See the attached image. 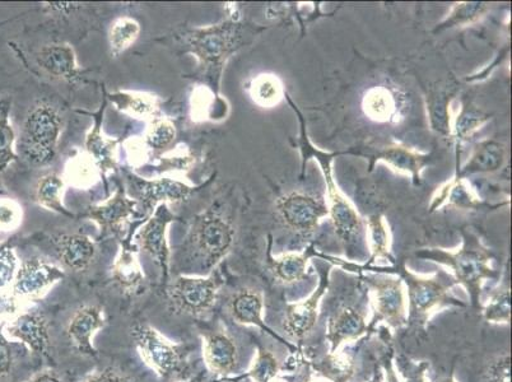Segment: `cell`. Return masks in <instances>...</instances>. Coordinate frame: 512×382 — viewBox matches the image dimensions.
Wrapping results in <instances>:
<instances>
[{"instance_id":"2","label":"cell","mask_w":512,"mask_h":382,"mask_svg":"<svg viewBox=\"0 0 512 382\" xmlns=\"http://www.w3.org/2000/svg\"><path fill=\"white\" fill-rule=\"evenodd\" d=\"M143 361L162 379L183 376L186 371L183 344L172 343L151 325L137 323L130 328Z\"/></svg>"},{"instance_id":"45","label":"cell","mask_w":512,"mask_h":382,"mask_svg":"<svg viewBox=\"0 0 512 382\" xmlns=\"http://www.w3.org/2000/svg\"><path fill=\"white\" fill-rule=\"evenodd\" d=\"M371 230L376 255H384L386 253V234L383 225L379 220H374L371 222Z\"/></svg>"},{"instance_id":"36","label":"cell","mask_w":512,"mask_h":382,"mask_svg":"<svg viewBox=\"0 0 512 382\" xmlns=\"http://www.w3.org/2000/svg\"><path fill=\"white\" fill-rule=\"evenodd\" d=\"M484 382H511V356L509 352L498 354L483 374Z\"/></svg>"},{"instance_id":"29","label":"cell","mask_w":512,"mask_h":382,"mask_svg":"<svg viewBox=\"0 0 512 382\" xmlns=\"http://www.w3.org/2000/svg\"><path fill=\"white\" fill-rule=\"evenodd\" d=\"M394 97L385 88H374L365 97V111L370 118L386 120L394 113Z\"/></svg>"},{"instance_id":"7","label":"cell","mask_w":512,"mask_h":382,"mask_svg":"<svg viewBox=\"0 0 512 382\" xmlns=\"http://www.w3.org/2000/svg\"><path fill=\"white\" fill-rule=\"evenodd\" d=\"M375 319L398 329L408 323V305L402 281L399 279H376L374 284Z\"/></svg>"},{"instance_id":"10","label":"cell","mask_w":512,"mask_h":382,"mask_svg":"<svg viewBox=\"0 0 512 382\" xmlns=\"http://www.w3.org/2000/svg\"><path fill=\"white\" fill-rule=\"evenodd\" d=\"M172 218L174 216H172L164 204V206L157 209L155 216L139 232V242H141L142 250L155 260V263L161 269L162 278L165 281L169 278L170 264V251L169 245H167L166 232Z\"/></svg>"},{"instance_id":"26","label":"cell","mask_w":512,"mask_h":382,"mask_svg":"<svg viewBox=\"0 0 512 382\" xmlns=\"http://www.w3.org/2000/svg\"><path fill=\"white\" fill-rule=\"evenodd\" d=\"M64 180L57 174H49L41 177L36 186V199L41 206L62 211V194Z\"/></svg>"},{"instance_id":"50","label":"cell","mask_w":512,"mask_h":382,"mask_svg":"<svg viewBox=\"0 0 512 382\" xmlns=\"http://www.w3.org/2000/svg\"><path fill=\"white\" fill-rule=\"evenodd\" d=\"M305 382H311V381H305Z\"/></svg>"},{"instance_id":"40","label":"cell","mask_w":512,"mask_h":382,"mask_svg":"<svg viewBox=\"0 0 512 382\" xmlns=\"http://www.w3.org/2000/svg\"><path fill=\"white\" fill-rule=\"evenodd\" d=\"M385 160L392 162L399 170H417V157L403 148H392L385 153Z\"/></svg>"},{"instance_id":"11","label":"cell","mask_w":512,"mask_h":382,"mask_svg":"<svg viewBox=\"0 0 512 382\" xmlns=\"http://www.w3.org/2000/svg\"><path fill=\"white\" fill-rule=\"evenodd\" d=\"M106 324L104 309L96 305L79 307L67 326V335L76 351L87 357H96L99 352L93 347V335Z\"/></svg>"},{"instance_id":"42","label":"cell","mask_w":512,"mask_h":382,"mask_svg":"<svg viewBox=\"0 0 512 382\" xmlns=\"http://www.w3.org/2000/svg\"><path fill=\"white\" fill-rule=\"evenodd\" d=\"M12 367V349L3 334V325L0 326V377L6 376Z\"/></svg>"},{"instance_id":"16","label":"cell","mask_w":512,"mask_h":382,"mask_svg":"<svg viewBox=\"0 0 512 382\" xmlns=\"http://www.w3.org/2000/svg\"><path fill=\"white\" fill-rule=\"evenodd\" d=\"M325 291L324 283L307 300L287 306L283 329L292 339L304 338L318 320V306Z\"/></svg>"},{"instance_id":"12","label":"cell","mask_w":512,"mask_h":382,"mask_svg":"<svg viewBox=\"0 0 512 382\" xmlns=\"http://www.w3.org/2000/svg\"><path fill=\"white\" fill-rule=\"evenodd\" d=\"M11 337L21 340L30 351L41 357L49 356V323L43 312L26 311L8 325Z\"/></svg>"},{"instance_id":"41","label":"cell","mask_w":512,"mask_h":382,"mask_svg":"<svg viewBox=\"0 0 512 382\" xmlns=\"http://www.w3.org/2000/svg\"><path fill=\"white\" fill-rule=\"evenodd\" d=\"M22 217L21 208L12 200L0 202V227L12 228L20 223Z\"/></svg>"},{"instance_id":"9","label":"cell","mask_w":512,"mask_h":382,"mask_svg":"<svg viewBox=\"0 0 512 382\" xmlns=\"http://www.w3.org/2000/svg\"><path fill=\"white\" fill-rule=\"evenodd\" d=\"M64 272L54 264L41 259H31L22 264L13 283V296L37 297L53 284L62 281Z\"/></svg>"},{"instance_id":"18","label":"cell","mask_w":512,"mask_h":382,"mask_svg":"<svg viewBox=\"0 0 512 382\" xmlns=\"http://www.w3.org/2000/svg\"><path fill=\"white\" fill-rule=\"evenodd\" d=\"M37 64L45 73L54 78H72L77 72L76 55L68 45L45 46L37 54Z\"/></svg>"},{"instance_id":"37","label":"cell","mask_w":512,"mask_h":382,"mask_svg":"<svg viewBox=\"0 0 512 382\" xmlns=\"http://www.w3.org/2000/svg\"><path fill=\"white\" fill-rule=\"evenodd\" d=\"M13 143H15V130L9 124L7 115H4L0 119V170L6 169L16 158Z\"/></svg>"},{"instance_id":"38","label":"cell","mask_w":512,"mask_h":382,"mask_svg":"<svg viewBox=\"0 0 512 382\" xmlns=\"http://www.w3.org/2000/svg\"><path fill=\"white\" fill-rule=\"evenodd\" d=\"M397 367L404 382H427V362H416L402 354L397 357Z\"/></svg>"},{"instance_id":"14","label":"cell","mask_w":512,"mask_h":382,"mask_svg":"<svg viewBox=\"0 0 512 382\" xmlns=\"http://www.w3.org/2000/svg\"><path fill=\"white\" fill-rule=\"evenodd\" d=\"M234 45L232 27L216 26L202 30L190 37V46L204 64H217L226 57Z\"/></svg>"},{"instance_id":"31","label":"cell","mask_w":512,"mask_h":382,"mask_svg":"<svg viewBox=\"0 0 512 382\" xmlns=\"http://www.w3.org/2000/svg\"><path fill=\"white\" fill-rule=\"evenodd\" d=\"M278 371L277 357L268 349L259 348L248 376L255 382H272L273 379H276Z\"/></svg>"},{"instance_id":"5","label":"cell","mask_w":512,"mask_h":382,"mask_svg":"<svg viewBox=\"0 0 512 382\" xmlns=\"http://www.w3.org/2000/svg\"><path fill=\"white\" fill-rule=\"evenodd\" d=\"M409 315L413 326H425L428 319L441 307L455 304L449 297V288L436 279L420 278L407 274Z\"/></svg>"},{"instance_id":"13","label":"cell","mask_w":512,"mask_h":382,"mask_svg":"<svg viewBox=\"0 0 512 382\" xmlns=\"http://www.w3.org/2000/svg\"><path fill=\"white\" fill-rule=\"evenodd\" d=\"M369 330L366 323L365 312L358 310L355 306H343L329 321L327 339L330 343V353L337 352V349L344 342H351L361 338Z\"/></svg>"},{"instance_id":"33","label":"cell","mask_w":512,"mask_h":382,"mask_svg":"<svg viewBox=\"0 0 512 382\" xmlns=\"http://www.w3.org/2000/svg\"><path fill=\"white\" fill-rule=\"evenodd\" d=\"M116 102L121 110L134 116H147L155 113L156 99L144 93H120Z\"/></svg>"},{"instance_id":"46","label":"cell","mask_w":512,"mask_h":382,"mask_svg":"<svg viewBox=\"0 0 512 382\" xmlns=\"http://www.w3.org/2000/svg\"><path fill=\"white\" fill-rule=\"evenodd\" d=\"M29 382H62V380H60L54 372L46 371L36 375L34 379H31Z\"/></svg>"},{"instance_id":"17","label":"cell","mask_w":512,"mask_h":382,"mask_svg":"<svg viewBox=\"0 0 512 382\" xmlns=\"http://www.w3.org/2000/svg\"><path fill=\"white\" fill-rule=\"evenodd\" d=\"M54 244L62 263L73 272H85L96 255L95 244L85 235L55 236Z\"/></svg>"},{"instance_id":"4","label":"cell","mask_w":512,"mask_h":382,"mask_svg":"<svg viewBox=\"0 0 512 382\" xmlns=\"http://www.w3.org/2000/svg\"><path fill=\"white\" fill-rule=\"evenodd\" d=\"M234 240V227L220 214H203L193 227L194 249L206 260L208 267H213L225 258L232 248Z\"/></svg>"},{"instance_id":"44","label":"cell","mask_w":512,"mask_h":382,"mask_svg":"<svg viewBox=\"0 0 512 382\" xmlns=\"http://www.w3.org/2000/svg\"><path fill=\"white\" fill-rule=\"evenodd\" d=\"M86 382H138L133 377L125 376L113 367H107L99 374L92 375Z\"/></svg>"},{"instance_id":"28","label":"cell","mask_w":512,"mask_h":382,"mask_svg":"<svg viewBox=\"0 0 512 382\" xmlns=\"http://www.w3.org/2000/svg\"><path fill=\"white\" fill-rule=\"evenodd\" d=\"M272 269L282 282H297L305 277L306 258L297 254L283 255L281 258L273 260Z\"/></svg>"},{"instance_id":"19","label":"cell","mask_w":512,"mask_h":382,"mask_svg":"<svg viewBox=\"0 0 512 382\" xmlns=\"http://www.w3.org/2000/svg\"><path fill=\"white\" fill-rule=\"evenodd\" d=\"M264 302L260 293L254 290H241L230 301L232 318L242 325H254L271 333L263 320Z\"/></svg>"},{"instance_id":"1","label":"cell","mask_w":512,"mask_h":382,"mask_svg":"<svg viewBox=\"0 0 512 382\" xmlns=\"http://www.w3.org/2000/svg\"><path fill=\"white\" fill-rule=\"evenodd\" d=\"M62 134V118L49 104H39L30 110L23 124L22 152L34 165H46L54 160Z\"/></svg>"},{"instance_id":"49","label":"cell","mask_w":512,"mask_h":382,"mask_svg":"<svg viewBox=\"0 0 512 382\" xmlns=\"http://www.w3.org/2000/svg\"><path fill=\"white\" fill-rule=\"evenodd\" d=\"M370 382H381V374L375 375L374 379H372Z\"/></svg>"},{"instance_id":"25","label":"cell","mask_w":512,"mask_h":382,"mask_svg":"<svg viewBox=\"0 0 512 382\" xmlns=\"http://www.w3.org/2000/svg\"><path fill=\"white\" fill-rule=\"evenodd\" d=\"M67 180L69 183L78 188H87L96 183L97 176H99V169L96 167V162L93 161L91 155H81L74 157L67 165Z\"/></svg>"},{"instance_id":"39","label":"cell","mask_w":512,"mask_h":382,"mask_svg":"<svg viewBox=\"0 0 512 382\" xmlns=\"http://www.w3.org/2000/svg\"><path fill=\"white\" fill-rule=\"evenodd\" d=\"M17 259L9 245L0 246V288L6 287L15 277Z\"/></svg>"},{"instance_id":"34","label":"cell","mask_w":512,"mask_h":382,"mask_svg":"<svg viewBox=\"0 0 512 382\" xmlns=\"http://www.w3.org/2000/svg\"><path fill=\"white\" fill-rule=\"evenodd\" d=\"M251 97L260 106H273L281 99V87L276 78L260 76L251 85Z\"/></svg>"},{"instance_id":"24","label":"cell","mask_w":512,"mask_h":382,"mask_svg":"<svg viewBox=\"0 0 512 382\" xmlns=\"http://www.w3.org/2000/svg\"><path fill=\"white\" fill-rule=\"evenodd\" d=\"M332 216L339 236L346 242L355 239L360 231V221L353 209L338 195L333 198Z\"/></svg>"},{"instance_id":"30","label":"cell","mask_w":512,"mask_h":382,"mask_svg":"<svg viewBox=\"0 0 512 382\" xmlns=\"http://www.w3.org/2000/svg\"><path fill=\"white\" fill-rule=\"evenodd\" d=\"M488 323L509 324L511 320V293L509 288H501L493 295L483 311Z\"/></svg>"},{"instance_id":"15","label":"cell","mask_w":512,"mask_h":382,"mask_svg":"<svg viewBox=\"0 0 512 382\" xmlns=\"http://www.w3.org/2000/svg\"><path fill=\"white\" fill-rule=\"evenodd\" d=\"M204 361L208 370L218 376H226L235 370L239 353L231 337L226 333H211L204 337Z\"/></svg>"},{"instance_id":"48","label":"cell","mask_w":512,"mask_h":382,"mask_svg":"<svg viewBox=\"0 0 512 382\" xmlns=\"http://www.w3.org/2000/svg\"><path fill=\"white\" fill-rule=\"evenodd\" d=\"M435 382H456L454 377V372H451L450 375L441 377V379L435 381Z\"/></svg>"},{"instance_id":"20","label":"cell","mask_w":512,"mask_h":382,"mask_svg":"<svg viewBox=\"0 0 512 382\" xmlns=\"http://www.w3.org/2000/svg\"><path fill=\"white\" fill-rule=\"evenodd\" d=\"M138 190L146 206L152 207L157 203L166 202V200L179 202V200L188 197L192 188L184 183H180V181L160 179L139 181Z\"/></svg>"},{"instance_id":"3","label":"cell","mask_w":512,"mask_h":382,"mask_svg":"<svg viewBox=\"0 0 512 382\" xmlns=\"http://www.w3.org/2000/svg\"><path fill=\"white\" fill-rule=\"evenodd\" d=\"M221 279L218 276L178 277L167 288L171 309L175 314L200 316L216 304Z\"/></svg>"},{"instance_id":"43","label":"cell","mask_w":512,"mask_h":382,"mask_svg":"<svg viewBox=\"0 0 512 382\" xmlns=\"http://www.w3.org/2000/svg\"><path fill=\"white\" fill-rule=\"evenodd\" d=\"M482 116L476 111H465V113L460 116L458 121V133L460 135H467L472 132V130L477 129L478 125L482 123Z\"/></svg>"},{"instance_id":"32","label":"cell","mask_w":512,"mask_h":382,"mask_svg":"<svg viewBox=\"0 0 512 382\" xmlns=\"http://www.w3.org/2000/svg\"><path fill=\"white\" fill-rule=\"evenodd\" d=\"M353 370L355 366L352 360L348 357L334 356V353H330L329 357L316 365V371H320V374L334 382H347L353 375Z\"/></svg>"},{"instance_id":"27","label":"cell","mask_w":512,"mask_h":382,"mask_svg":"<svg viewBox=\"0 0 512 382\" xmlns=\"http://www.w3.org/2000/svg\"><path fill=\"white\" fill-rule=\"evenodd\" d=\"M505 160V151L501 144L496 142L484 143L478 148L472 161L468 163V171H495L500 169Z\"/></svg>"},{"instance_id":"35","label":"cell","mask_w":512,"mask_h":382,"mask_svg":"<svg viewBox=\"0 0 512 382\" xmlns=\"http://www.w3.org/2000/svg\"><path fill=\"white\" fill-rule=\"evenodd\" d=\"M175 125L167 119H156L153 121L146 135L147 146L162 151L170 146L175 139Z\"/></svg>"},{"instance_id":"22","label":"cell","mask_w":512,"mask_h":382,"mask_svg":"<svg viewBox=\"0 0 512 382\" xmlns=\"http://www.w3.org/2000/svg\"><path fill=\"white\" fill-rule=\"evenodd\" d=\"M134 207H136V203L132 200L125 198L123 194H116L109 202L93 208L91 216L93 220L100 223L101 227L115 228L121 222L127 220Z\"/></svg>"},{"instance_id":"8","label":"cell","mask_w":512,"mask_h":382,"mask_svg":"<svg viewBox=\"0 0 512 382\" xmlns=\"http://www.w3.org/2000/svg\"><path fill=\"white\" fill-rule=\"evenodd\" d=\"M277 206L286 225L302 234L314 231L320 218L327 214L323 202L305 194L287 195L278 200Z\"/></svg>"},{"instance_id":"6","label":"cell","mask_w":512,"mask_h":382,"mask_svg":"<svg viewBox=\"0 0 512 382\" xmlns=\"http://www.w3.org/2000/svg\"><path fill=\"white\" fill-rule=\"evenodd\" d=\"M442 262L449 264L454 269L456 278L472 297L474 307H479V295H481L484 279L493 277V269L490 267L491 258L486 251L479 246L467 245L456 254H442Z\"/></svg>"},{"instance_id":"21","label":"cell","mask_w":512,"mask_h":382,"mask_svg":"<svg viewBox=\"0 0 512 382\" xmlns=\"http://www.w3.org/2000/svg\"><path fill=\"white\" fill-rule=\"evenodd\" d=\"M113 278L128 295H136L141 290L144 274L136 251L123 249L113 265Z\"/></svg>"},{"instance_id":"23","label":"cell","mask_w":512,"mask_h":382,"mask_svg":"<svg viewBox=\"0 0 512 382\" xmlns=\"http://www.w3.org/2000/svg\"><path fill=\"white\" fill-rule=\"evenodd\" d=\"M141 26L136 20L130 17L118 18L111 26L109 32V43L113 54L119 55L136 43Z\"/></svg>"},{"instance_id":"47","label":"cell","mask_w":512,"mask_h":382,"mask_svg":"<svg viewBox=\"0 0 512 382\" xmlns=\"http://www.w3.org/2000/svg\"><path fill=\"white\" fill-rule=\"evenodd\" d=\"M207 380V372H199L198 375H195L193 379H190L188 382H206Z\"/></svg>"}]
</instances>
